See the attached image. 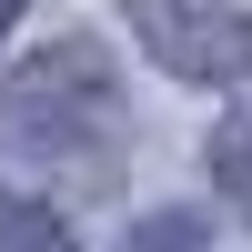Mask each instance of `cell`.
<instances>
[{"label":"cell","instance_id":"cell-1","mask_svg":"<svg viewBox=\"0 0 252 252\" xmlns=\"http://www.w3.org/2000/svg\"><path fill=\"white\" fill-rule=\"evenodd\" d=\"M0 141L20 161L51 172H91L111 182V141H121V81L101 61V40H51L40 61H20L0 91Z\"/></svg>","mask_w":252,"mask_h":252},{"label":"cell","instance_id":"cell-2","mask_svg":"<svg viewBox=\"0 0 252 252\" xmlns=\"http://www.w3.org/2000/svg\"><path fill=\"white\" fill-rule=\"evenodd\" d=\"M141 40L192 81H252V0H131Z\"/></svg>","mask_w":252,"mask_h":252},{"label":"cell","instance_id":"cell-3","mask_svg":"<svg viewBox=\"0 0 252 252\" xmlns=\"http://www.w3.org/2000/svg\"><path fill=\"white\" fill-rule=\"evenodd\" d=\"M212 182H222V202L252 222V111H232V121L212 131Z\"/></svg>","mask_w":252,"mask_h":252},{"label":"cell","instance_id":"cell-4","mask_svg":"<svg viewBox=\"0 0 252 252\" xmlns=\"http://www.w3.org/2000/svg\"><path fill=\"white\" fill-rule=\"evenodd\" d=\"M0 252H71V232H61L51 212H31V202H10V212H0Z\"/></svg>","mask_w":252,"mask_h":252},{"label":"cell","instance_id":"cell-5","mask_svg":"<svg viewBox=\"0 0 252 252\" xmlns=\"http://www.w3.org/2000/svg\"><path fill=\"white\" fill-rule=\"evenodd\" d=\"M131 252H212V232H202L192 212H161V222H141V242Z\"/></svg>","mask_w":252,"mask_h":252},{"label":"cell","instance_id":"cell-6","mask_svg":"<svg viewBox=\"0 0 252 252\" xmlns=\"http://www.w3.org/2000/svg\"><path fill=\"white\" fill-rule=\"evenodd\" d=\"M20 10H31V0H0V40H10V31H20Z\"/></svg>","mask_w":252,"mask_h":252}]
</instances>
